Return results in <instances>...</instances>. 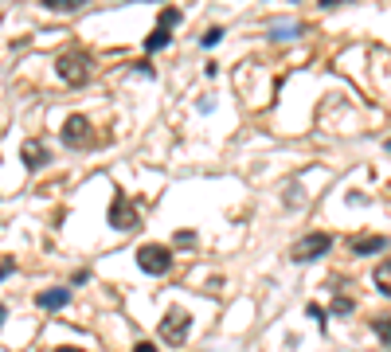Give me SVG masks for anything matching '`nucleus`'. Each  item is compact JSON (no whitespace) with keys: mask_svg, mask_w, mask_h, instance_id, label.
Instances as JSON below:
<instances>
[{"mask_svg":"<svg viewBox=\"0 0 391 352\" xmlns=\"http://www.w3.org/2000/svg\"><path fill=\"white\" fill-rule=\"evenodd\" d=\"M188 332H192V313L180 309V305L165 309V317H161V325H156V337H161L165 344H172V349H180V344L188 341Z\"/></svg>","mask_w":391,"mask_h":352,"instance_id":"1","label":"nucleus"},{"mask_svg":"<svg viewBox=\"0 0 391 352\" xmlns=\"http://www.w3.org/2000/svg\"><path fill=\"white\" fill-rule=\"evenodd\" d=\"M305 317H309V321H317V325H325V309L317 302H309L305 305Z\"/></svg>","mask_w":391,"mask_h":352,"instance_id":"18","label":"nucleus"},{"mask_svg":"<svg viewBox=\"0 0 391 352\" xmlns=\"http://www.w3.org/2000/svg\"><path fill=\"white\" fill-rule=\"evenodd\" d=\"M371 282H376V290L383 293V298H391V258L388 263L376 266V274H371Z\"/></svg>","mask_w":391,"mask_h":352,"instance_id":"11","label":"nucleus"},{"mask_svg":"<svg viewBox=\"0 0 391 352\" xmlns=\"http://www.w3.org/2000/svg\"><path fill=\"white\" fill-rule=\"evenodd\" d=\"M8 274H12V263H4L0 266V278H8Z\"/></svg>","mask_w":391,"mask_h":352,"instance_id":"23","label":"nucleus"},{"mask_svg":"<svg viewBox=\"0 0 391 352\" xmlns=\"http://www.w3.org/2000/svg\"><path fill=\"white\" fill-rule=\"evenodd\" d=\"M302 31H305V24H293L290 20V24H274L270 39H293V36H302Z\"/></svg>","mask_w":391,"mask_h":352,"instance_id":"13","label":"nucleus"},{"mask_svg":"<svg viewBox=\"0 0 391 352\" xmlns=\"http://www.w3.org/2000/svg\"><path fill=\"white\" fill-rule=\"evenodd\" d=\"M59 137H63L67 149H87V145H94V122H87L82 114H71V117H63Z\"/></svg>","mask_w":391,"mask_h":352,"instance_id":"4","label":"nucleus"},{"mask_svg":"<svg viewBox=\"0 0 391 352\" xmlns=\"http://www.w3.org/2000/svg\"><path fill=\"white\" fill-rule=\"evenodd\" d=\"M172 243H176V247H192V243H196V231H176Z\"/></svg>","mask_w":391,"mask_h":352,"instance_id":"19","label":"nucleus"},{"mask_svg":"<svg viewBox=\"0 0 391 352\" xmlns=\"http://www.w3.org/2000/svg\"><path fill=\"white\" fill-rule=\"evenodd\" d=\"M133 352H156V344L153 341H141V344H133Z\"/></svg>","mask_w":391,"mask_h":352,"instance_id":"20","label":"nucleus"},{"mask_svg":"<svg viewBox=\"0 0 391 352\" xmlns=\"http://www.w3.org/2000/svg\"><path fill=\"white\" fill-rule=\"evenodd\" d=\"M184 20V12L176 8V4H168V8H161V20H156V28H165V31H172L176 24Z\"/></svg>","mask_w":391,"mask_h":352,"instance_id":"12","label":"nucleus"},{"mask_svg":"<svg viewBox=\"0 0 391 352\" xmlns=\"http://www.w3.org/2000/svg\"><path fill=\"white\" fill-rule=\"evenodd\" d=\"M168 43H172V31H165V28H156V31H149V36H145V51H149V55L165 51Z\"/></svg>","mask_w":391,"mask_h":352,"instance_id":"10","label":"nucleus"},{"mask_svg":"<svg viewBox=\"0 0 391 352\" xmlns=\"http://www.w3.org/2000/svg\"><path fill=\"white\" fill-rule=\"evenodd\" d=\"M55 352H87V349H75V344H63V349H55Z\"/></svg>","mask_w":391,"mask_h":352,"instance_id":"22","label":"nucleus"},{"mask_svg":"<svg viewBox=\"0 0 391 352\" xmlns=\"http://www.w3.org/2000/svg\"><path fill=\"white\" fill-rule=\"evenodd\" d=\"M55 71L67 87H87L90 82V59L82 51H67V55L55 59Z\"/></svg>","mask_w":391,"mask_h":352,"instance_id":"2","label":"nucleus"},{"mask_svg":"<svg viewBox=\"0 0 391 352\" xmlns=\"http://www.w3.org/2000/svg\"><path fill=\"white\" fill-rule=\"evenodd\" d=\"M337 4H348V0H321V8H337Z\"/></svg>","mask_w":391,"mask_h":352,"instance_id":"21","label":"nucleus"},{"mask_svg":"<svg viewBox=\"0 0 391 352\" xmlns=\"http://www.w3.org/2000/svg\"><path fill=\"white\" fill-rule=\"evenodd\" d=\"M4 317H8V309H4V305H0V325H4Z\"/></svg>","mask_w":391,"mask_h":352,"instance_id":"24","label":"nucleus"},{"mask_svg":"<svg viewBox=\"0 0 391 352\" xmlns=\"http://www.w3.org/2000/svg\"><path fill=\"white\" fill-rule=\"evenodd\" d=\"M67 302H71V290H67V286H51V290H39L36 293V305H39V309H47V313L63 309Z\"/></svg>","mask_w":391,"mask_h":352,"instance_id":"7","label":"nucleus"},{"mask_svg":"<svg viewBox=\"0 0 391 352\" xmlns=\"http://www.w3.org/2000/svg\"><path fill=\"white\" fill-rule=\"evenodd\" d=\"M137 266H141L145 274H153V278L168 274V270H172V247H165V243L137 247Z\"/></svg>","mask_w":391,"mask_h":352,"instance_id":"3","label":"nucleus"},{"mask_svg":"<svg viewBox=\"0 0 391 352\" xmlns=\"http://www.w3.org/2000/svg\"><path fill=\"white\" fill-rule=\"evenodd\" d=\"M43 8H51V12H78V8H87V0H43Z\"/></svg>","mask_w":391,"mask_h":352,"instance_id":"14","label":"nucleus"},{"mask_svg":"<svg viewBox=\"0 0 391 352\" xmlns=\"http://www.w3.org/2000/svg\"><path fill=\"white\" fill-rule=\"evenodd\" d=\"M371 329H376V337H380V341L391 349V317H380V321H371Z\"/></svg>","mask_w":391,"mask_h":352,"instance_id":"15","label":"nucleus"},{"mask_svg":"<svg viewBox=\"0 0 391 352\" xmlns=\"http://www.w3.org/2000/svg\"><path fill=\"white\" fill-rule=\"evenodd\" d=\"M137 223H141L137 207L129 204L121 192H117V196H114V204H110V227H114V231H137Z\"/></svg>","mask_w":391,"mask_h":352,"instance_id":"6","label":"nucleus"},{"mask_svg":"<svg viewBox=\"0 0 391 352\" xmlns=\"http://www.w3.org/2000/svg\"><path fill=\"white\" fill-rule=\"evenodd\" d=\"M329 247H332V235L313 231V235H305V239H297V243H293L290 258H293V263H313V258H325V254H329Z\"/></svg>","mask_w":391,"mask_h":352,"instance_id":"5","label":"nucleus"},{"mask_svg":"<svg viewBox=\"0 0 391 352\" xmlns=\"http://www.w3.org/2000/svg\"><path fill=\"white\" fill-rule=\"evenodd\" d=\"M47 161H51V153L43 149V141H28V145H24V165L28 168H43Z\"/></svg>","mask_w":391,"mask_h":352,"instance_id":"8","label":"nucleus"},{"mask_svg":"<svg viewBox=\"0 0 391 352\" xmlns=\"http://www.w3.org/2000/svg\"><path fill=\"white\" fill-rule=\"evenodd\" d=\"M352 309H356V302H352V298H344V293H337V302H332V313H337V317H348Z\"/></svg>","mask_w":391,"mask_h":352,"instance_id":"16","label":"nucleus"},{"mask_svg":"<svg viewBox=\"0 0 391 352\" xmlns=\"http://www.w3.org/2000/svg\"><path fill=\"white\" fill-rule=\"evenodd\" d=\"M223 36H227L223 28H207V31H204V39H200V43H204V47H215V43H219V39H223Z\"/></svg>","mask_w":391,"mask_h":352,"instance_id":"17","label":"nucleus"},{"mask_svg":"<svg viewBox=\"0 0 391 352\" xmlns=\"http://www.w3.org/2000/svg\"><path fill=\"white\" fill-rule=\"evenodd\" d=\"M383 149H388V153H391V141H388V145H383Z\"/></svg>","mask_w":391,"mask_h":352,"instance_id":"25","label":"nucleus"},{"mask_svg":"<svg viewBox=\"0 0 391 352\" xmlns=\"http://www.w3.org/2000/svg\"><path fill=\"white\" fill-rule=\"evenodd\" d=\"M388 247V235H360L356 243H352V254H376Z\"/></svg>","mask_w":391,"mask_h":352,"instance_id":"9","label":"nucleus"}]
</instances>
